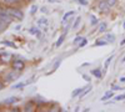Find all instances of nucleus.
Masks as SVG:
<instances>
[{
    "instance_id": "nucleus-27",
    "label": "nucleus",
    "mask_w": 125,
    "mask_h": 112,
    "mask_svg": "<svg viewBox=\"0 0 125 112\" xmlns=\"http://www.w3.org/2000/svg\"><path fill=\"white\" fill-rule=\"evenodd\" d=\"M25 85H26L25 82H20V84L15 85V86H14L13 88H24V87H25Z\"/></svg>"
},
{
    "instance_id": "nucleus-12",
    "label": "nucleus",
    "mask_w": 125,
    "mask_h": 112,
    "mask_svg": "<svg viewBox=\"0 0 125 112\" xmlns=\"http://www.w3.org/2000/svg\"><path fill=\"white\" fill-rule=\"evenodd\" d=\"M90 91H91V85H90V86H86V87H85V90H84V91H83V92H81V94L79 95V98L81 100V98L84 97V96H86V95H88V94L90 92Z\"/></svg>"
},
{
    "instance_id": "nucleus-13",
    "label": "nucleus",
    "mask_w": 125,
    "mask_h": 112,
    "mask_svg": "<svg viewBox=\"0 0 125 112\" xmlns=\"http://www.w3.org/2000/svg\"><path fill=\"white\" fill-rule=\"evenodd\" d=\"M23 111H34V102H26Z\"/></svg>"
},
{
    "instance_id": "nucleus-3",
    "label": "nucleus",
    "mask_w": 125,
    "mask_h": 112,
    "mask_svg": "<svg viewBox=\"0 0 125 112\" xmlns=\"http://www.w3.org/2000/svg\"><path fill=\"white\" fill-rule=\"evenodd\" d=\"M19 71H14L11 70L10 72H8L5 75V82H14V81H16L19 78Z\"/></svg>"
},
{
    "instance_id": "nucleus-26",
    "label": "nucleus",
    "mask_w": 125,
    "mask_h": 112,
    "mask_svg": "<svg viewBox=\"0 0 125 112\" xmlns=\"http://www.w3.org/2000/svg\"><path fill=\"white\" fill-rule=\"evenodd\" d=\"M1 44H3V45H6V46H11V47H16V45H15L14 43H11V41H3Z\"/></svg>"
},
{
    "instance_id": "nucleus-38",
    "label": "nucleus",
    "mask_w": 125,
    "mask_h": 112,
    "mask_svg": "<svg viewBox=\"0 0 125 112\" xmlns=\"http://www.w3.org/2000/svg\"><path fill=\"white\" fill-rule=\"evenodd\" d=\"M21 29V25H18V26H15V30H20Z\"/></svg>"
},
{
    "instance_id": "nucleus-39",
    "label": "nucleus",
    "mask_w": 125,
    "mask_h": 112,
    "mask_svg": "<svg viewBox=\"0 0 125 112\" xmlns=\"http://www.w3.org/2000/svg\"><path fill=\"white\" fill-rule=\"evenodd\" d=\"M48 1H49V3H56L58 0H48Z\"/></svg>"
},
{
    "instance_id": "nucleus-28",
    "label": "nucleus",
    "mask_w": 125,
    "mask_h": 112,
    "mask_svg": "<svg viewBox=\"0 0 125 112\" xmlns=\"http://www.w3.org/2000/svg\"><path fill=\"white\" fill-rule=\"evenodd\" d=\"M106 1H108V4L110 5V8H113V6L116 5V1H118V0H106Z\"/></svg>"
},
{
    "instance_id": "nucleus-16",
    "label": "nucleus",
    "mask_w": 125,
    "mask_h": 112,
    "mask_svg": "<svg viewBox=\"0 0 125 112\" xmlns=\"http://www.w3.org/2000/svg\"><path fill=\"white\" fill-rule=\"evenodd\" d=\"M108 30V24L106 23H100L99 24V31L100 33H105Z\"/></svg>"
},
{
    "instance_id": "nucleus-36",
    "label": "nucleus",
    "mask_w": 125,
    "mask_h": 112,
    "mask_svg": "<svg viewBox=\"0 0 125 112\" xmlns=\"http://www.w3.org/2000/svg\"><path fill=\"white\" fill-rule=\"evenodd\" d=\"M3 88H4V84L1 82V81H0V91H1Z\"/></svg>"
},
{
    "instance_id": "nucleus-44",
    "label": "nucleus",
    "mask_w": 125,
    "mask_h": 112,
    "mask_svg": "<svg viewBox=\"0 0 125 112\" xmlns=\"http://www.w3.org/2000/svg\"><path fill=\"white\" fill-rule=\"evenodd\" d=\"M123 27H124V30H125V23H124V24H123Z\"/></svg>"
},
{
    "instance_id": "nucleus-11",
    "label": "nucleus",
    "mask_w": 125,
    "mask_h": 112,
    "mask_svg": "<svg viewBox=\"0 0 125 112\" xmlns=\"http://www.w3.org/2000/svg\"><path fill=\"white\" fill-rule=\"evenodd\" d=\"M8 25H9V24H8L6 21H4L3 19H0V34L5 31L6 27H8Z\"/></svg>"
},
{
    "instance_id": "nucleus-21",
    "label": "nucleus",
    "mask_w": 125,
    "mask_h": 112,
    "mask_svg": "<svg viewBox=\"0 0 125 112\" xmlns=\"http://www.w3.org/2000/svg\"><path fill=\"white\" fill-rule=\"evenodd\" d=\"M90 20H91V21H90L91 25H96V24H98V19H96L95 15H93V14H91V15H90Z\"/></svg>"
},
{
    "instance_id": "nucleus-33",
    "label": "nucleus",
    "mask_w": 125,
    "mask_h": 112,
    "mask_svg": "<svg viewBox=\"0 0 125 112\" xmlns=\"http://www.w3.org/2000/svg\"><path fill=\"white\" fill-rule=\"evenodd\" d=\"M60 64H61V60H58V61H56V64L54 65V70H56V69L60 66Z\"/></svg>"
},
{
    "instance_id": "nucleus-2",
    "label": "nucleus",
    "mask_w": 125,
    "mask_h": 112,
    "mask_svg": "<svg viewBox=\"0 0 125 112\" xmlns=\"http://www.w3.org/2000/svg\"><path fill=\"white\" fill-rule=\"evenodd\" d=\"M10 66H11V70L14 71H23L25 69V62L23 60H13L11 64H10Z\"/></svg>"
},
{
    "instance_id": "nucleus-10",
    "label": "nucleus",
    "mask_w": 125,
    "mask_h": 112,
    "mask_svg": "<svg viewBox=\"0 0 125 112\" xmlns=\"http://www.w3.org/2000/svg\"><path fill=\"white\" fill-rule=\"evenodd\" d=\"M114 96V91L111 90V91H108V92L105 94V95H104L101 98H100V101H106V100H109V98H111Z\"/></svg>"
},
{
    "instance_id": "nucleus-20",
    "label": "nucleus",
    "mask_w": 125,
    "mask_h": 112,
    "mask_svg": "<svg viewBox=\"0 0 125 112\" xmlns=\"http://www.w3.org/2000/svg\"><path fill=\"white\" fill-rule=\"evenodd\" d=\"M0 57L5 59L4 61H5V62H8V61H10V57H11V55H10V54H6V52H3L1 55H0Z\"/></svg>"
},
{
    "instance_id": "nucleus-35",
    "label": "nucleus",
    "mask_w": 125,
    "mask_h": 112,
    "mask_svg": "<svg viewBox=\"0 0 125 112\" xmlns=\"http://www.w3.org/2000/svg\"><path fill=\"white\" fill-rule=\"evenodd\" d=\"M11 111H13V112H18V111H20V108H19V107H13Z\"/></svg>"
},
{
    "instance_id": "nucleus-42",
    "label": "nucleus",
    "mask_w": 125,
    "mask_h": 112,
    "mask_svg": "<svg viewBox=\"0 0 125 112\" xmlns=\"http://www.w3.org/2000/svg\"><path fill=\"white\" fill-rule=\"evenodd\" d=\"M124 44H125V39H124V40H123V41L120 43V45H124Z\"/></svg>"
},
{
    "instance_id": "nucleus-6",
    "label": "nucleus",
    "mask_w": 125,
    "mask_h": 112,
    "mask_svg": "<svg viewBox=\"0 0 125 112\" xmlns=\"http://www.w3.org/2000/svg\"><path fill=\"white\" fill-rule=\"evenodd\" d=\"M74 14H75L74 11H68V13H66V14L64 15V17H62V21H61V25L64 26V25H65V24L68 23V19H69V17H71V16H74Z\"/></svg>"
},
{
    "instance_id": "nucleus-45",
    "label": "nucleus",
    "mask_w": 125,
    "mask_h": 112,
    "mask_svg": "<svg viewBox=\"0 0 125 112\" xmlns=\"http://www.w3.org/2000/svg\"><path fill=\"white\" fill-rule=\"evenodd\" d=\"M31 1H33V0H31Z\"/></svg>"
},
{
    "instance_id": "nucleus-15",
    "label": "nucleus",
    "mask_w": 125,
    "mask_h": 112,
    "mask_svg": "<svg viewBox=\"0 0 125 112\" xmlns=\"http://www.w3.org/2000/svg\"><path fill=\"white\" fill-rule=\"evenodd\" d=\"M105 40H106V41L108 43H114V41H115V35H114V34H106L105 35Z\"/></svg>"
},
{
    "instance_id": "nucleus-43",
    "label": "nucleus",
    "mask_w": 125,
    "mask_h": 112,
    "mask_svg": "<svg viewBox=\"0 0 125 112\" xmlns=\"http://www.w3.org/2000/svg\"><path fill=\"white\" fill-rule=\"evenodd\" d=\"M121 62H125V56H124V57L121 59Z\"/></svg>"
},
{
    "instance_id": "nucleus-5",
    "label": "nucleus",
    "mask_w": 125,
    "mask_h": 112,
    "mask_svg": "<svg viewBox=\"0 0 125 112\" xmlns=\"http://www.w3.org/2000/svg\"><path fill=\"white\" fill-rule=\"evenodd\" d=\"M20 98L19 97H16V96H13V97H9V98H6L3 103H5V105H14V103H16L18 101H19Z\"/></svg>"
},
{
    "instance_id": "nucleus-32",
    "label": "nucleus",
    "mask_w": 125,
    "mask_h": 112,
    "mask_svg": "<svg viewBox=\"0 0 125 112\" xmlns=\"http://www.w3.org/2000/svg\"><path fill=\"white\" fill-rule=\"evenodd\" d=\"M111 90H113V91H118V90H123V88H121L120 86H116V85H113V86H111Z\"/></svg>"
},
{
    "instance_id": "nucleus-17",
    "label": "nucleus",
    "mask_w": 125,
    "mask_h": 112,
    "mask_svg": "<svg viewBox=\"0 0 125 112\" xmlns=\"http://www.w3.org/2000/svg\"><path fill=\"white\" fill-rule=\"evenodd\" d=\"M19 1H20V0H3V3L6 4V5H9V6H13V5L18 4Z\"/></svg>"
},
{
    "instance_id": "nucleus-24",
    "label": "nucleus",
    "mask_w": 125,
    "mask_h": 112,
    "mask_svg": "<svg viewBox=\"0 0 125 112\" xmlns=\"http://www.w3.org/2000/svg\"><path fill=\"white\" fill-rule=\"evenodd\" d=\"M36 11H38V5H33V6L30 8V14L31 15H34Z\"/></svg>"
},
{
    "instance_id": "nucleus-18",
    "label": "nucleus",
    "mask_w": 125,
    "mask_h": 112,
    "mask_svg": "<svg viewBox=\"0 0 125 112\" xmlns=\"http://www.w3.org/2000/svg\"><path fill=\"white\" fill-rule=\"evenodd\" d=\"M108 44V41H105V39H99L98 41H95V46H104V45H106Z\"/></svg>"
},
{
    "instance_id": "nucleus-4",
    "label": "nucleus",
    "mask_w": 125,
    "mask_h": 112,
    "mask_svg": "<svg viewBox=\"0 0 125 112\" xmlns=\"http://www.w3.org/2000/svg\"><path fill=\"white\" fill-rule=\"evenodd\" d=\"M98 6H99V10L101 13H109V10H110V5L108 4L106 0H101L98 4Z\"/></svg>"
},
{
    "instance_id": "nucleus-40",
    "label": "nucleus",
    "mask_w": 125,
    "mask_h": 112,
    "mask_svg": "<svg viewBox=\"0 0 125 112\" xmlns=\"http://www.w3.org/2000/svg\"><path fill=\"white\" fill-rule=\"evenodd\" d=\"M120 82H125V77H121L120 78Z\"/></svg>"
},
{
    "instance_id": "nucleus-37",
    "label": "nucleus",
    "mask_w": 125,
    "mask_h": 112,
    "mask_svg": "<svg viewBox=\"0 0 125 112\" xmlns=\"http://www.w3.org/2000/svg\"><path fill=\"white\" fill-rule=\"evenodd\" d=\"M41 11H43V13H48V10H46V8H41Z\"/></svg>"
},
{
    "instance_id": "nucleus-8",
    "label": "nucleus",
    "mask_w": 125,
    "mask_h": 112,
    "mask_svg": "<svg viewBox=\"0 0 125 112\" xmlns=\"http://www.w3.org/2000/svg\"><path fill=\"white\" fill-rule=\"evenodd\" d=\"M64 39H65V33L59 36V39L56 40V43H55V47H60L62 45V43H64Z\"/></svg>"
},
{
    "instance_id": "nucleus-14",
    "label": "nucleus",
    "mask_w": 125,
    "mask_h": 112,
    "mask_svg": "<svg viewBox=\"0 0 125 112\" xmlns=\"http://www.w3.org/2000/svg\"><path fill=\"white\" fill-rule=\"evenodd\" d=\"M29 33L31 34V35H36V36H39L40 37V30L38 29V27H31V29H29Z\"/></svg>"
},
{
    "instance_id": "nucleus-30",
    "label": "nucleus",
    "mask_w": 125,
    "mask_h": 112,
    "mask_svg": "<svg viewBox=\"0 0 125 112\" xmlns=\"http://www.w3.org/2000/svg\"><path fill=\"white\" fill-rule=\"evenodd\" d=\"M76 3L80 4V5H88V1H86V0H76Z\"/></svg>"
},
{
    "instance_id": "nucleus-19",
    "label": "nucleus",
    "mask_w": 125,
    "mask_h": 112,
    "mask_svg": "<svg viewBox=\"0 0 125 112\" xmlns=\"http://www.w3.org/2000/svg\"><path fill=\"white\" fill-rule=\"evenodd\" d=\"M80 23H81V17H80V16H78V17L75 19V23H74V25H73V30H76V29L79 27Z\"/></svg>"
},
{
    "instance_id": "nucleus-31",
    "label": "nucleus",
    "mask_w": 125,
    "mask_h": 112,
    "mask_svg": "<svg viewBox=\"0 0 125 112\" xmlns=\"http://www.w3.org/2000/svg\"><path fill=\"white\" fill-rule=\"evenodd\" d=\"M39 24H44V25H48L46 19H45V17H43V19H39Z\"/></svg>"
},
{
    "instance_id": "nucleus-1",
    "label": "nucleus",
    "mask_w": 125,
    "mask_h": 112,
    "mask_svg": "<svg viewBox=\"0 0 125 112\" xmlns=\"http://www.w3.org/2000/svg\"><path fill=\"white\" fill-rule=\"evenodd\" d=\"M6 11L10 16H13L14 20H19V21H21L24 19V13L23 10H20L19 8H15V6H9L6 9Z\"/></svg>"
},
{
    "instance_id": "nucleus-22",
    "label": "nucleus",
    "mask_w": 125,
    "mask_h": 112,
    "mask_svg": "<svg viewBox=\"0 0 125 112\" xmlns=\"http://www.w3.org/2000/svg\"><path fill=\"white\" fill-rule=\"evenodd\" d=\"M84 39V37H81V36H76L75 39H74V41H73V44L74 45H79V43H81V40Z\"/></svg>"
},
{
    "instance_id": "nucleus-25",
    "label": "nucleus",
    "mask_w": 125,
    "mask_h": 112,
    "mask_svg": "<svg viewBox=\"0 0 125 112\" xmlns=\"http://www.w3.org/2000/svg\"><path fill=\"white\" fill-rule=\"evenodd\" d=\"M86 43H88V40H86V39L84 37V39H83V40H81V43H79V45H78V47H79V49H80V47H84V46L86 45Z\"/></svg>"
},
{
    "instance_id": "nucleus-34",
    "label": "nucleus",
    "mask_w": 125,
    "mask_h": 112,
    "mask_svg": "<svg viewBox=\"0 0 125 112\" xmlns=\"http://www.w3.org/2000/svg\"><path fill=\"white\" fill-rule=\"evenodd\" d=\"M83 77H84V80H85V81H88V82L90 81V77H89L88 75H83Z\"/></svg>"
},
{
    "instance_id": "nucleus-9",
    "label": "nucleus",
    "mask_w": 125,
    "mask_h": 112,
    "mask_svg": "<svg viewBox=\"0 0 125 112\" xmlns=\"http://www.w3.org/2000/svg\"><path fill=\"white\" fill-rule=\"evenodd\" d=\"M85 90V87H79V88H75L74 91H73V94H71V97L74 98V97H76V96H79L83 91Z\"/></svg>"
},
{
    "instance_id": "nucleus-23",
    "label": "nucleus",
    "mask_w": 125,
    "mask_h": 112,
    "mask_svg": "<svg viewBox=\"0 0 125 112\" xmlns=\"http://www.w3.org/2000/svg\"><path fill=\"white\" fill-rule=\"evenodd\" d=\"M114 59V55H111L110 57H108L106 59V61H105V64H104V66H105V69H108V66H109V64L111 62V60Z\"/></svg>"
},
{
    "instance_id": "nucleus-41",
    "label": "nucleus",
    "mask_w": 125,
    "mask_h": 112,
    "mask_svg": "<svg viewBox=\"0 0 125 112\" xmlns=\"http://www.w3.org/2000/svg\"><path fill=\"white\" fill-rule=\"evenodd\" d=\"M4 11H5V10H4V9H1V8H0V14H3Z\"/></svg>"
},
{
    "instance_id": "nucleus-7",
    "label": "nucleus",
    "mask_w": 125,
    "mask_h": 112,
    "mask_svg": "<svg viewBox=\"0 0 125 112\" xmlns=\"http://www.w3.org/2000/svg\"><path fill=\"white\" fill-rule=\"evenodd\" d=\"M91 75H94L96 78H101V77H103L101 69H100V67H98V69H94V70H91Z\"/></svg>"
},
{
    "instance_id": "nucleus-29",
    "label": "nucleus",
    "mask_w": 125,
    "mask_h": 112,
    "mask_svg": "<svg viewBox=\"0 0 125 112\" xmlns=\"http://www.w3.org/2000/svg\"><path fill=\"white\" fill-rule=\"evenodd\" d=\"M114 100H115V101H121V100H125V94H121V95L116 96Z\"/></svg>"
}]
</instances>
